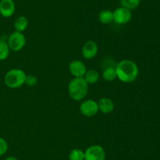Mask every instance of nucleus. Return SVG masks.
<instances>
[{
    "label": "nucleus",
    "instance_id": "15",
    "mask_svg": "<svg viewBox=\"0 0 160 160\" xmlns=\"http://www.w3.org/2000/svg\"><path fill=\"white\" fill-rule=\"evenodd\" d=\"M102 78L106 81L112 82L117 78V72H116L115 67H108L103 71L102 72Z\"/></svg>",
    "mask_w": 160,
    "mask_h": 160
},
{
    "label": "nucleus",
    "instance_id": "9",
    "mask_svg": "<svg viewBox=\"0 0 160 160\" xmlns=\"http://www.w3.org/2000/svg\"><path fill=\"white\" fill-rule=\"evenodd\" d=\"M98 51V45L95 42L92 40L87 41L84 42V44L82 46V50H81V53H82V56H84L85 59H92L95 57L97 55Z\"/></svg>",
    "mask_w": 160,
    "mask_h": 160
},
{
    "label": "nucleus",
    "instance_id": "8",
    "mask_svg": "<svg viewBox=\"0 0 160 160\" xmlns=\"http://www.w3.org/2000/svg\"><path fill=\"white\" fill-rule=\"evenodd\" d=\"M69 70L74 78H83L87 72V67L82 61L74 60L69 64Z\"/></svg>",
    "mask_w": 160,
    "mask_h": 160
},
{
    "label": "nucleus",
    "instance_id": "5",
    "mask_svg": "<svg viewBox=\"0 0 160 160\" xmlns=\"http://www.w3.org/2000/svg\"><path fill=\"white\" fill-rule=\"evenodd\" d=\"M106 152L102 146L92 145L84 152V160H105Z\"/></svg>",
    "mask_w": 160,
    "mask_h": 160
},
{
    "label": "nucleus",
    "instance_id": "18",
    "mask_svg": "<svg viewBox=\"0 0 160 160\" xmlns=\"http://www.w3.org/2000/svg\"><path fill=\"white\" fill-rule=\"evenodd\" d=\"M140 3L141 0H120L121 6L127 8L130 10L136 9L140 5Z\"/></svg>",
    "mask_w": 160,
    "mask_h": 160
},
{
    "label": "nucleus",
    "instance_id": "4",
    "mask_svg": "<svg viewBox=\"0 0 160 160\" xmlns=\"http://www.w3.org/2000/svg\"><path fill=\"white\" fill-rule=\"evenodd\" d=\"M6 42L9 50L14 52H18L24 47L26 44V38L22 32L15 31L9 35Z\"/></svg>",
    "mask_w": 160,
    "mask_h": 160
},
{
    "label": "nucleus",
    "instance_id": "11",
    "mask_svg": "<svg viewBox=\"0 0 160 160\" xmlns=\"http://www.w3.org/2000/svg\"><path fill=\"white\" fill-rule=\"evenodd\" d=\"M98 110L104 114L111 113L114 109V103L111 99L108 97H102L98 102Z\"/></svg>",
    "mask_w": 160,
    "mask_h": 160
},
{
    "label": "nucleus",
    "instance_id": "3",
    "mask_svg": "<svg viewBox=\"0 0 160 160\" xmlns=\"http://www.w3.org/2000/svg\"><path fill=\"white\" fill-rule=\"evenodd\" d=\"M26 73L21 69L13 68L9 70L6 74L4 83L9 88L17 89L24 84Z\"/></svg>",
    "mask_w": 160,
    "mask_h": 160
},
{
    "label": "nucleus",
    "instance_id": "2",
    "mask_svg": "<svg viewBox=\"0 0 160 160\" xmlns=\"http://www.w3.org/2000/svg\"><path fill=\"white\" fill-rule=\"evenodd\" d=\"M88 90V84L84 78H73L68 84V93L73 100L79 101L86 97Z\"/></svg>",
    "mask_w": 160,
    "mask_h": 160
},
{
    "label": "nucleus",
    "instance_id": "10",
    "mask_svg": "<svg viewBox=\"0 0 160 160\" xmlns=\"http://www.w3.org/2000/svg\"><path fill=\"white\" fill-rule=\"evenodd\" d=\"M15 4L12 0L0 1V14L4 17H9L15 12Z\"/></svg>",
    "mask_w": 160,
    "mask_h": 160
},
{
    "label": "nucleus",
    "instance_id": "1",
    "mask_svg": "<svg viewBox=\"0 0 160 160\" xmlns=\"http://www.w3.org/2000/svg\"><path fill=\"white\" fill-rule=\"evenodd\" d=\"M117 76L121 82L130 83L135 81L138 76L139 70L137 64L131 60H123L115 67Z\"/></svg>",
    "mask_w": 160,
    "mask_h": 160
},
{
    "label": "nucleus",
    "instance_id": "17",
    "mask_svg": "<svg viewBox=\"0 0 160 160\" xmlns=\"http://www.w3.org/2000/svg\"><path fill=\"white\" fill-rule=\"evenodd\" d=\"M70 160H84V152L78 148H74L70 151L69 154Z\"/></svg>",
    "mask_w": 160,
    "mask_h": 160
},
{
    "label": "nucleus",
    "instance_id": "12",
    "mask_svg": "<svg viewBox=\"0 0 160 160\" xmlns=\"http://www.w3.org/2000/svg\"><path fill=\"white\" fill-rule=\"evenodd\" d=\"M28 19L24 16H20L16 19L14 22V28L17 31L19 32H23L28 28Z\"/></svg>",
    "mask_w": 160,
    "mask_h": 160
},
{
    "label": "nucleus",
    "instance_id": "6",
    "mask_svg": "<svg viewBox=\"0 0 160 160\" xmlns=\"http://www.w3.org/2000/svg\"><path fill=\"white\" fill-rule=\"evenodd\" d=\"M113 21L118 24H124L128 23L132 18V13L130 9L120 6L112 12Z\"/></svg>",
    "mask_w": 160,
    "mask_h": 160
},
{
    "label": "nucleus",
    "instance_id": "20",
    "mask_svg": "<svg viewBox=\"0 0 160 160\" xmlns=\"http://www.w3.org/2000/svg\"><path fill=\"white\" fill-rule=\"evenodd\" d=\"M8 150V144L5 139L0 136V156L6 153Z\"/></svg>",
    "mask_w": 160,
    "mask_h": 160
},
{
    "label": "nucleus",
    "instance_id": "13",
    "mask_svg": "<svg viewBox=\"0 0 160 160\" xmlns=\"http://www.w3.org/2000/svg\"><path fill=\"white\" fill-rule=\"evenodd\" d=\"M83 78H84L88 84H95L99 79V74L96 70L90 69V70H87Z\"/></svg>",
    "mask_w": 160,
    "mask_h": 160
},
{
    "label": "nucleus",
    "instance_id": "21",
    "mask_svg": "<svg viewBox=\"0 0 160 160\" xmlns=\"http://www.w3.org/2000/svg\"><path fill=\"white\" fill-rule=\"evenodd\" d=\"M6 160H18V159H17V158H16V157L9 156V157H8V158H6Z\"/></svg>",
    "mask_w": 160,
    "mask_h": 160
},
{
    "label": "nucleus",
    "instance_id": "14",
    "mask_svg": "<svg viewBox=\"0 0 160 160\" xmlns=\"http://www.w3.org/2000/svg\"><path fill=\"white\" fill-rule=\"evenodd\" d=\"M98 19L101 23L107 24L113 21V14L111 10L109 9H103L98 14Z\"/></svg>",
    "mask_w": 160,
    "mask_h": 160
},
{
    "label": "nucleus",
    "instance_id": "19",
    "mask_svg": "<svg viewBox=\"0 0 160 160\" xmlns=\"http://www.w3.org/2000/svg\"><path fill=\"white\" fill-rule=\"evenodd\" d=\"M38 83L37 77L33 75H26L24 84L28 85V86H34Z\"/></svg>",
    "mask_w": 160,
    "mask_h": 160
},
{
    "label": "nucleus",
    "instance_id": "7",
    "mask_svg": "<svg viewBox=\"0 0 160 160\" xmlns=\"http://www.w3.org/2000/svg\"><path fill=\"white\" fill-rule=\"evenodd\" d=\"M80 111L85 117H92L98 111V102L94 100H86L80 105Z\"/></svg>",
    "mask_w": 160,
    "mask_h": 160
},
{
    "label": "nucleus",
    "instance_id": "16",
    "mask_svg": "<svg viewBox=\"0 0 160 160\" xmlns=\"http://www.w3.org/2000/svg\"><path fill=\"white\" fill-rule=\"evenodd\" d=\"M9 47L6 41L0 39V61L6 60L9 55Z\"/></svg>",
    "mask_w": 160,
    "mask_h": 160
}]
</instances>
